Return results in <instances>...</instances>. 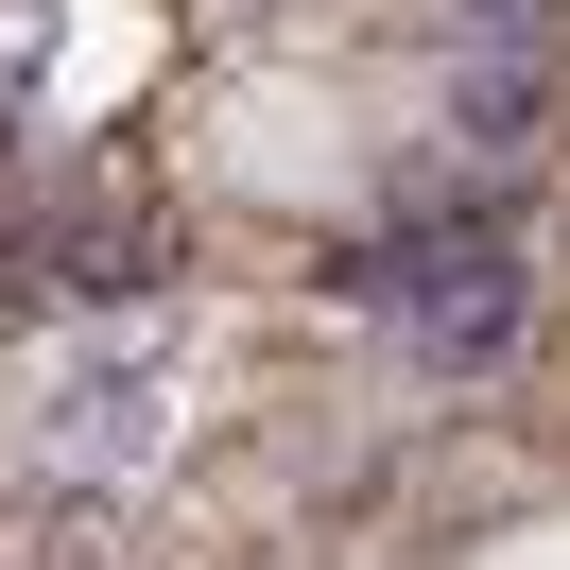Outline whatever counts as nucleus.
Instances as JSON below:
<instances>
[{
  "instance_id": "nucleus-1",
  "label": "nucleus",
  "mask_w": 570,
  "mask_h": 570,
  "mask_svg": "<svg viewBox=\"0 0 570 570\" xmlns=\"http://www.w3.org/2000/svg\"><path fill=\"white\" fill-rule=\"evenodd\" d=\"M156 432H174V346H156V328H87V346H52L36 397H18V450H36L52 484H139Z\"/></svg>"
},
{
  "instance_id": "nucleus-2",
  "label": "nucleus",
  "mask_w": 570,
  "mask_h": 570,
  "mask_svg": "<svg viewBox=\"0 0 570 570\" xmlns=\"http://www.w3.org/2000/svg\"><path fill=\"white\" fill-rule=\"evenodd\" d=\"M363 294H381V312L415 328V363H450V381H466V363H501V346H519V312H535V277H519V225H484V208L415 225V243H397Z\"/></svg>"
},
{
  "instance_id": "nucleus-3",
  "label": "nucleus",
  "mask_w": 570,
  "mask_h": 570,
  "mask_svg": "<svg viewBox=\"0 0 570 570\" xmlns=\"http://www.w3.org/2000/svg\"><path fill=\"white\" fill-rule=\"evenodd\" d=\"M450 121H466L484 174H501V156H535V139H553V52H484V70L450 87Z\"/></svg>"
},
{
  "instance_id": "nucleus-4",
  "label": "nucleus",
  "mask_w": 570,
  "mask_h": 570,
  "mask_svg": "<svg viewBox=\"0 0 570 570\" xmlns=\"http://www.w3.org/2000/svg\"><path fill=\"white\" fill-rule=\"evenodd\" d=\"M450 18H466L484 52H553V36H570V0H450Z\"/></svg>"
}]
</instances>
